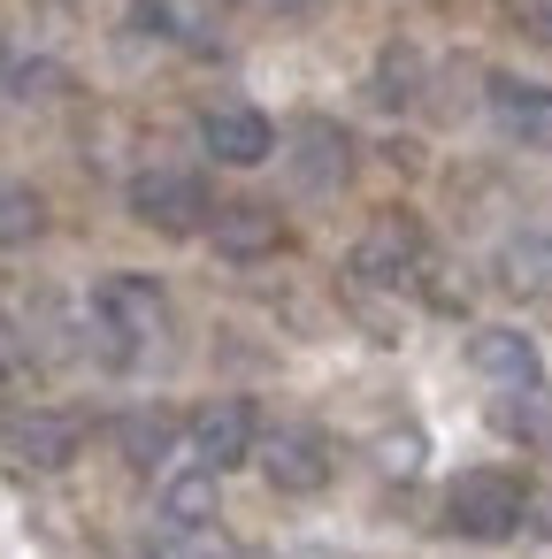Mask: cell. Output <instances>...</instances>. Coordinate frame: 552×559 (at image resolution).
Here are the masks:
<instances>
[{"label": "cell", "instance_id": "obj_1", "mask_svg": "<svg viewBox=\"0 0 552 559\" xmlns=\"http://www.w3.org/2000/svg\"><path fill=\"white\" fill-rule=\"evenodd\" d=\"M521 513H529V490H521V475H506V467H468V475L445 490V521H453L460 536H475V544L514 536Z\"/></svg>", "mask_w": 552, "mask_h": 559}, {"label": "cell", "instance_id": "obj_2", "mask_svg": "<svg viewBox=\"0 0 552 559\" xmlns=\"http://www.w3.org/2000/svg\"><path fill=\"white\" fill-rule=\"evenodd\" d=\"M93 314H101V337H108L116 353H146V345L169 330V299H162L154 276H101Z\"/></svg>", "mask_w": 552, "mask_h": 559}, {"label": "cell", "instance_id": "obj_3", "mask_svg": "<svg viewBox=\"0 0 552 559\" xmlns=\"http://www.w3.org/2000/svg\"><path fill=\"white\" fill-rule=\"evenodd\" d=\"M131 215L169 230V238H185V230H208L215 200H208V185L192 169H139L131 177Z\"/></svg>", "mask_w": 552, "mask_h": 559}, {"label": "cell", "instance_id": "obj_4", "mask_svg": "<svg viewBox=\"0 0 552 559\" xmlns=\"http://www.w3.org/2000/svg\"><path fill=\"white\" fill-rule=\"evenodd\" d=\"M254 452H261V475L284 490V498H315L322 483H330V437L322 429H269V437H254Z\"/></svg>", "mask_w": 552, "mask_h": 559}, {"label": "cell", "instance_id": "obj_5", "mask_svg": "<svg viewBox=\"0 0 552 559\" xmlns=\"http://www.w3.org/2000/svg\"><path fill=\"white\" fill-rule=\"evenodd\" d=\"M254 406L246 399H208L200 414H192V429H185V444H192V460L200 467H238V460H254Z\"/></svg>", "mask_w": 552, "mask_h": 559}, {"label": "cell", "instance_id": "obj_6", "mask_svg": "<svg viewBox=\"0 0 552 559\" xmlns=\"http://www.w3.org/2000/svg\"><path fill=\"white\" fill-rule=\"evenodd\" d=\"M0 444H9V460L16 467H39V475H55V467H70L78 460V444H85V429L70 421V414H9V429H0Z\"/></svg>", "mask_w": 552, "mask_h": 559}, {"label": "cell", "instance_id": "obj_7", "mask_svg": "<svg viewBox=\"0 0 552 559\" xmlns=\"http://www.w3.org/2000/svg\"><path fill=\"white\" fill-rule=\"evenodd\" d=\"M200 146H208L223 169H254V162H269V154H277V123H269L261 108H208Z\"/></svg>", "mask_w": 552, "mask_h": 559}, {"label": "cell", "instance_id": "obj_8", "mask_svg": "<svg viewBox=\"0 0 552 559\" xmlns=\"http://www.w3.org/2000/svg\"><path fill=\"white\" fill-rule=\"evenodd\" d=\"M468 368H475L491 391H529V383H544V360H537V345H529L521 330H475V337H468Z\"/></svg>", "mask_w": 552, "mask_h": 559}, {"label": "cell", "instance_id": "obj_9", "mask_svg": "<svg viewBox=\"0 0 552 559\" xmlns=\"http://www.w3.org/2000/svg\"><path fill=\"white\" fill-rule=\"evenodd\" d=\"M292 177H300V192H345V177H353V146H345V131L338 123H300V139H292Z\"/></svg>", "mask_w": 552, "mask_h": 559}, {"label": "cell", "instance_id": "obj_10", "mask_svg": "<svg viewBox=\"0 0 552 559\" xmlns=\"http://www.w3.org/2000/svg\"><path fill=\"white\" fill-rule=\"evenodd\" d=\"M407 269H422V230L407 215H376V230L361 238L353 253V276H376V284H399Z\"/></svg>", "mask_w": 552, "mask_h": 559}, {"label": "cell", "instance_id": "obj_11", "mask_svg": "<svg viewBox=\"0 0 552 559\" xmlns=\"http://www.w3.org/2000/svg\"><path fill=\"white\" fill-rule=\"evenodd\" d=\"M208 238H215L223 261H269V253L284 246V223H277L269 207H215V215H208Z\"/></svg>", "mask_w": 552, "mask_h": 559}, {"label": "cell", "instance_id": "obj_12", "mask_svg": "<svg viewBox=\"0 0 552 559\" xmlns=\"http://www.w3.org/2000/svg\"><path fill=\"white\" fill-rule=\"evenodd\" d=\"M491 116L514 146H552V93L544 85H521V78H498L491 85Z\"/></svg>", "mask_w": 552, "mask_h": 559}, {"label": "cell", "instance_id": "obj_13", "mask_svg": "<svg viewBox=\"0 0 552 559\" xmlns=\"http://www.w3.org/2000/svg\"><path fill=\"white\" fill-rule=\"evenodd\" d=\"M498 284L514 299H552V238L529 230V238H506L498 246Z\"/></svg>", "mask_w": 552, "mask_h": 559}, {"label": "cell", "instance_id": "obj_14", "mask_svg": "<svg viewBox=\"0 0 552 559\" xmlns=\"http://www.w3.org/2000/svg\"><path fill=\"white\" fill-rule=\"evenodd\" d=\"M215 506H223V490H215V467H200V460L162 483V521L169 528H200V521H215Z\"/></svg>", "mask_w": 552, "mask_h": 559}, {"label": "cell", "instance_id": "obj_15", "mask_svg": "<svg viewBox=\"0 0 552 559\" xmlns=\"http://www.w3.org/2000/svg\"><path fill=\"white\" fill-rule=\"evenodd\" d=\"M32 238H47V200L16 177H0V253H16Z\"/></svg>", "mask_w": 552, "mask_h": 559}, {"label": "cell", "instance_id": "obj_16", "mask_svg": "<svg viewBox=\"0 0 552 559\" xmlns=\"http://www.w3.org/2000/svg\"><path fill=\"white\" fill-rule=\"evenodd\" d=\"M116 437H124V460H131V467H162V460H169V444H177V421H169L162 406H139Z\"/></svg>", "mask_w": 552, "mask_h": 559}, {"label": "cell", "instance_id": "obj_17", "mask_svg": "<svg viewBox=\"0 0 552 559\" xmlns=\"http://www.w3.org/2000/svg\"><path fill=\"white\" fill-rule=\"evenodd\" d=\"M506 429H514L529 452H552V391H544V383L506 391Z\"/></svg>", "mask_w": 552, "mask_h": 559}, {"label": "cell", "instance_id": "obj_18", "mask_svg": "<svg viewBox=\"0 0 552 559\" xmlns=\"http://www.w3.org/2000/svg\"><path fill=\"white\" fill-rule=\"evenodd\" d=\"M154 559H238V544L215 536V521H200V528H169L154 544Z\"/></svg>", "mask_w": 552, "mask_h": 559}, {"label": "cell", "instance_id": "obj_19", "mask_svg": "<svg viewBox=\"0 0 552 559\" xmlns=\"http://www.w3.org/2000/svg\"><path fill=\"white\" fill-rule=\"evenodd\" d=\"M414 460H422V437H414V429H391V437H384V467H391V475H414Z\"/></svg>", "mask_w": 552, "mask_h": 559}, {"label": "cell", "instance_id": "obj_20", "mask_svg": "<svg viewBox=\"0 0 552 559\" xmlns=\"http://www.w3.org/2000/svg\"><path fill=\"white\" fill-rule=\"evenodd\" d=\"M514 16H521V32L537 47H552V0H514Z\"/></svg>", "mask_w": 552, "mask_h": 559}, {"label": "cell", "instance_id": "obj_21", "mask_svg": "<svg viewBox=\"0 0 552 559\" xmlns=\"http://www.w3.org/2000/svg\"><path fill=\"white\" fill-rule=\"evenodd\" d=\"M9 368H16V337H9V330H0V376H9Z\"/></svg>", "mask_w": 552, "mask_h": 559}, {"label": "cell", "instance_id": "obj_22", "mask_svg": "<svg viewBox=\"0 0 552 559\" xmlns=\"http://www.w3.org/2000/svg\"><path fill=\"white\" fill-rule=\"evenodd\" d=\"M261 9H277V16H292V9H307V0H261Z\"/></svg>", "mask_w": 552, "mask_h": 559}, {"label": "cell", "instance_id": "obj_23", "mask_svg": "<svg viewBox=\"0 0 552 559\" xmlns=\"http://www.w3.org/2000/svg\"><path fill=\"white\" fill-rule=\"evenodd\" d=\"M544 528H552V506H544Z\"/></svg>", "mask_w": 552, "mask_h": 559}]
</instances>
